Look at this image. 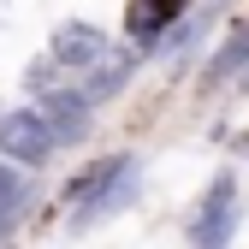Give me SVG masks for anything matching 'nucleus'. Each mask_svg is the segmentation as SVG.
<instances>
[{
  "label": "nucleus",
  "instance_id": "nucleus-4",
  "mask_svg": "<svg viewBox=\"0 0 249 249\" xmlns=\"http://www.w3.org/2000/svg\"><path fill=\"white\" fill-rule=\"evenodd\" d=\"M190 6L196 0H131V6H124V42H142V48L166 42L172 30L190 18Z\"/></svg>",
  "mask_w": 249,
  "mask_h": 249
},
{
  "label": "nucleus",
  "instance_id": "nucleus-1",
  "mask_svg": "<svg viewBox=\"0 0 249 249\" xmlns=\"http://www.w3.org/2000/svg\"><path fill=\"white\" fill-rule=\"evenodd\" d=\"M137 178H142V160H137V154H101V160H89L66 184L71 231H83V226L107 220V213H119L124 202H137Z\"/></svg>",
  "mask_w": 249,
  "mask_h": 249
},
{
  "label": "nucleus",
  "instance_id": "nucleus-6",
  "mask_svg": "<svg viewBox=\"0 0 249 249\" xmlns=\"http://www.w3.org/2000/svg\"><path fill=\"white\" fill-rule=\"evenodd\" d=\"M36 101L48 107V119H53L59 142H83V137H89V119H95V101L83 95V83H77V89H42Z\"/></svg>",
  "mask_w": 249,
  "mask_h": 249
},
{
  "label": "nucleus",
  "instance_id": "nucleus-9",
  "mask_svg": "<svg viewBox=\"0 0 249 249\" xmlns=\"http://www.w3.org/2000/svg\"><path fill=\"white\" fill-rule=\"evenodd\" d=\"M131 71H137V59H131V53H107V59H101L95 71H83V95H89V101L101 107L107 95H119V89L131 83Z\"/></svg>",
  "mask_w": 249,
  "mask_h": 249
},
{
  "label": "nucleus",
  "instance_id": "nucleus-5",
  "mask_svg": "<svg viewBox=\"0 0 249 249\" xmlns=\"http://www.w3.org/2000/svg\"><path fill=\"white\" fill-rule=\"evenodd\" d=\"M48 53H53V66H59V71H77V77H83V71H95L101 59L113 53V42L101 36L95 24H59Z\"/></svg>",
  "mask_w": 249,
  "mask_h": 249
},
{
  "label": "nucleus",
  "instance_id": "nucleus-8",
  "mask_svg": "<svg viewBox=\"0 0 249 249\" xmlns=\"http://www.w3.org/2000/svg\"><path fill=\"white\" fill-rule=\"evenodd\" d=\"M231 77H249V30H237L226 48H213V59L202 66V83H208V89H220V83H231Z\"/></svg>",
  "mask_w": 249,
  "mask_h": 249
},
{
  "label": "nucleus",
  "instance_id": "nucleus-7",
  "mask_svg": "<svg viewBox=\"0 0 249 249\" xmlns=\"http://www.w3.org/2000/svg\"><path fill=\"white\" fill-rule=\"evenodd\" d=\"M36 208V190H30V166H18V160H6L0 166V237H6L24 213Z\"/></svg>",
  "mask_w": 249,
  "mask_h": 249
},
{
  "label": "nucleus",
  "instance_id": "nucleus-2",
  "mask_svg": "<svg viewBox=\"0 0 249 249\" xmlns=\"http://www.w3.org/2000/svg\"><path fill=\"white\" fill-rule=\"evenodd\" d=\"M59 148V131H53V119L42 101H30V107H12V113H0V154L18 166H48V154Z\"/></svg>",
  "mask_w": 249,
  "mask_h": 249
},
{
  "label": "nucleus",
  "instance_id": "nucleus-3",
  "mask_svg": "<svg viewBox=\"0 0 249 249\" xmlns=\"http://www.w3.org/2000/svg\"><path fill=\"white\" fill-rule=\"evenodd\" d=\"M231 231H237V178L226 172V178L208 184V196H202L196 220H190V243L196 249H226Z\"/></svg>",
  "mask_w": 249,
  "mask_h": 249
}]
</instances>
